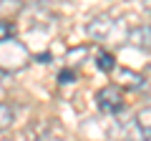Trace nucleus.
I'll return each mask as SVG.
<instances>
[{
  "instance_id": "11",
  "label": "nucleus",
  "mask_w": 151,
  "mask_h": 141,
  "mask_svg": "<svg viewBox=\"0 0 151 141\" xmlns=\"http://www.w3.org/2000/svg\"><path fill=\"white\" fill-rule=\"evenodd\" d=\"M58 81H60V83H68V81H76V73H73V70H63V73H60V76H58Z\"/></svg>"
},
{
  "instance_id": "9",
  "label": "nucleus",
  "mask_w": 151,
  "mask_h": 141,
  "mask_svg": "<svg viewBox=\"0 0 151 141\" xmlns=\"http://www.w3.org/2000/svg\"><path fill=\"white\" fill-rule=\"evenodd\" d=\"M13 119H15V111H13L10 106H8V103H0V131L10 129Z\"/></svg>"
},
{
  "instance_id": "5",
  "label": "nucleus",
  "mask_w": 151,
  "mask_h": 141,
  "mask_svg": "<svg viewBox=\"0 0 151 141\" xmlns=\"http://www.w3.org/2000/svg\"><path fill=\"white\" fill-rule=\"evenodd\" d=\"M28 141H53V136L48 134V124L33 121V126L28 129Z\"/></svg>"
},
{
  "instance_id": "1",
  "label": "nucleus",
  "mask_w": 151,
  "mask_h": 141,
  "mask_svg": "<svg viewBox=\"0 0 151 141\" xmlns=\"http://www.w3.org/2000/svg\"><path fill=\"white\" fill-rule=\"evenodd\" d=\"M30 63V50L18 38L0 40V73H15Z\"/></svg>"
},
{
  "instance_id": "14",
  "label": "nucleus",
  "mask_w": 151,
  "mask_h": 141,
  "mask_svg": "<svg viewBox=\"0 0 151 141\" xmlns=\"http://www.w3.org/2000/svg\"><path fill=\"white\" fill-rule=\"evenodd\" d=\"M146 78H151V65H149V68H146Z\"/></svg>"
},
{
  "instance_id": "7",
  "label": "nucleus",
  "mask_w": 151,
  "mask_h": 141,
  "mask_svg": "<svg viewBox=\"0 0 151 141\" xmlns=\"http://www.w3.org/2000/svg\"><path fill=\"white\" fill-rule=\"evenodd\" d=\"M134 126L139 129V134H144V131H149V129H151V103H149V106H144V109L136 114Z\"/></svg>"
},
{
  "instance_id": "13",
  "label": "nucleus",
  "mask_w": 151,
  "mask_h": 141,
  "mask_svg": "<svg viewBox=\"0 0 151 141\" xmlns=\"http://www.w3.org/2000/svg\"><path fill=\"white\" fill-rule=\"evenodd\" d=\"M141 139H144V141H151V129L144 131V134H141Z\"/></svg>"
},
{
  "instance_id": "2",
  "label": "nucleus",
  "mask_w": 151,
  "mask_h": 141,
  "mask_svg": "<svg viewBox=\"0 0 151 141\" xmlns=\"http://www.w3.org/2000/svg\"><path fill=\"white\" fill-rule=\"evenodd\" d=\"M86 33L98 43H111V40H121V38L126 40V35L121 33V20L111 15H96L86 25Z\"/></svg>"
},
{
  "instance_id": "10",
  "label": "nucleus",
  "mask_w": 151,
  "mask_h": 141,
  "mask_svg": "<svg viewBox=\"0 0 151 141\" xmlns=\"http://www.w3.org/2000/svg\"><path fill=\"white\" fill-rule=\"evenodd\" d=\"M3 38H13V25L8 20H0V40Z\"/></svg>"
},
{
  "instance_id": "6",
  "label": "nucleus",
  "mask_w": 151,
  "mask_h": 141,
  "mask_svg": "<svg viewBox=\"0 0 151 141\" xmlns=\"http://www.w3.org/2000/svg\"><path fill=\"white\" fill-rule=\"evenodd\" d=\"M96 65H98V70H103V73H111V70H116V58H113L108 50H98Z\"/></svg>"
},
{
  "instance_id": "4",
  "label": "nucleus",
  "mask_w": 151,
  "mask_h": 141,
  "mask_svg": "<svg viewBox=\"0 0 151 141\" xmlns=\"http://www.w3.org/2000/svg\"><path fill=\"white\" fill-rule=\"evenodd\" d=\"M126 43L136 50H144V53H151V25H136L129 30L126 35Z\"/></svg>"
},
{
  "instance_id": "3",
  "label": "nucleus",
  "mask_w": 151,
  "mask_h": 141,
  "mask_svg": "<svg viewBox=\"0 0 151 141\" xmlns=\"http://www.w3.org/2000/svg\"><path fill=\"white\" fill-rule=\"evenodd\" d=\"M96 106L103 114H119V111L124 109V93H121V88L113 86V83L103 86L101 91L96 93Z\"/></svg>"
},
{
  "instance_id": "12",
  "label": "nucleus",
  "mask_w": 151,
  "mask_h": 141,
  "mask_svg": "<svg viewBox=\"0 0 151 141\" xmlns=\"http://www.w3.org/2000/svg\"><path fill=\"white\" fill-rule=\"evenodd\" d=\"M124 141H144V139H141V134H139V129H136V126H134V134H131V136H126Z\"/></svg>"
},
{
  "instance_id": "8",
  "label": "nucleus",
  "mask_w": 151,
  "mask_h": 141,
  "mask_svg": "<svg viewBox=\"0 0 151 141\" xmlns=\"http://www.w3.org/2000/svg\"><path fill=\"white\" fill-rule=\"evenodd\" d=\"M119 78L124 83H121V86H129V88H141L144 86V76H139V73H131V70H119Z\"/></svg>"
}]
</instances>
